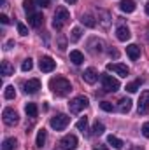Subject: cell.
Listing matches in <instances>:
<instances>
[{
  "instance_id": "1",
  "label": "cell",
  "mask_w": 149,
  "mask_h": 150,
  "mask_svg": "<svg viewBox=\"0 0 149 150\" xmlns=\"http://www.w3.org/2000/svg\"><path fill=\"white\" fill-rule=\"evenodd\" d=\"M49 89L56 94V96H67L70 91H72V86L67 79L63 77H53L49 80Z\"/></svg>"
},
{
  "instance_id": "2",
  "label": "cell",
  "mask_w": 149,
  "mask_h": 150,
  "mask_svg": "<svg viewBox=\"0 0 149 150\" xmlns=\"http://www.w3.org/2000/svg\"><path fill=\"white\" fill-rule=\"evenodd\" d=\"M70 19V12L65 9V7H58L56 12H54V18H53V28L54 30H62L63 25H67Z\"/></svg>"
},
{
  "instance_id": "3",
  "label": "cell",
  "mask_w": 149,
  "mask_h": 150,
  "mask_svg": "<svg viewBox=\"0 0 149 150\" xmlns=\"http://www.w3.org/2000/svg\"><path fill=\"white\" fill-rule=\"evenodd\" d=\"M88 105H90V100L86 96H75L74 100H70V103H69V110L72 113H79L82 112Z\"/></svg>"
},
{
  "instance_id": "4",
  "label": "cell",
  "mask_w": 149,
  "mask_h": 150,
  "mask_svg": "<svg viewBox=\"0 0 149 150\" xmlns=\"http://www.w3.org/2000/svg\"><path fill=\"white\" fill-rule=\"evenodd\" d=\"M69 122H70V117L65 115V113H58L56 117H53V119L49 120V124H51V127H53L54 131H63V129L69 126Z\"/></svg>"
},
{
  "instance_id": "5",
  "label": "cell",
  "mask_w": 149,
  "mask_h": 150,
  "mask_svg": "<svg viewBox=\"0 0 149 150\" xmlns=\"http://www.w3.org/2000/svg\"><path fill=\"white\" fill-rule=\"evenodd\" d=\"M102 86H104V91H107V93H116L121 87L119 80L114 79L112 75H107V74L102 75Z\"/></svg>"
},
{
  "instance_id": "6",
  "label": "cell",
  "mask_w": 149,
  "mask_h": 150,
  "mask_svg": "<svg viewBox=\"0 0 149 150\" xmlns=\"http://www.w3.org/2000/svg\"><path fill=\"white\" fill-rule=\"evenodd\" d=\"M2 117H4L5 126H16V124L19 122V115H18V112H16L14 108H4Z\"/></svg>"
},
{
  "instance_id": "7",
  "label": "cell",
  "mask_w": 149,
  "mask_h": 150,
  "mask_svg": "<svg viewBox=\"0 0 149 150\" xmlns=\"http://www.w3.org/2000/svg\"><path fill=\"white\" fill-rule=\"evenodd\" d=\"M39 68H40V72L49 74V72H53L56 68V61L53 58H49V56H42L40 61H39Z\"/></svg>"
},
{
  "instance_id": "8",
  "label": "cell",
  "mask_w": 149,
  "mask_h": 150,
  "mask_svg": "<svg viewBox=\"0 0 149 150\" xmlns=\"http://www.w3.org/2000/svg\"><path fill=\"white\" fill-rule=\"evenodd\" d=\"M77 136L75 134H67V136H63L62 140H60V147L62 150H74L77 149Z\"/></svg>"
},
{
  "instance_id": "9",
  "label": "cell",
  "mask_w": 149,
  "mask_h": 150,
  "mask_svg": "<svg viewBox=\"0 0 149 150\" xmlns=\"http://www.w3.org/2000/svg\"><path fill=\"white\" fill-rule=\"evenodd\" d=\"M107 72H114L116 75H119V77H126V75L130 74V70H128V67L126 65H121V63H107Z\"/></svg>"
},
{
  "instance_id": "10",
  "label": "cell",
  "mask_w": 149,
  "mask_h": 150,
  "mask_svg": "<svg viewBox=\"0 0 149 150\" xmlns=\"http://www.w3.org/2000/svg\"><path fill=\"white\" fill-rule=\"evenodd\" d=\"M97 18H98V25L102 26V28H109L111 26V14L107 12V11H104V9H98L97 11Z\"/></svg>"
},
{
  "instance_id": "11",
  "label": "cell",
  "mask_w": 149,
  "mask_h": 150,
  "mask_svg": "<svg viewBox=\"0 0 149 150\" xmlns=\"http://www.w3.org/2000/svg\"><path fill=\"white\" fill-rule=\"evenodd\" d=\"M149 110V91H142L139 98V113L144 115Z\"/></svg>"
},
{
  "instance_id": "12",
  "label": "cell",
  "mask_w": 149,
  "mask_h": 150,
  "mask_svg": "<svg viewBox=\"0 0 149 150\" xmlns=\"http://www.w3.org/2000/svg\"><path fill=\"white\" fill-rule=\"evenodd\" d=\"M25 93L27 94H35L39 89H40V80L39 79H30V80H27L25 82Z\"/></svg>"
},
{
  "instance_id": "13",
  "label": "cell",
  "mask_w": 149,
  "mask_h": 150,
  "mask_svg": "<svg viewBox=\"0 0 149 150\" xmlns=\"http://www.w3.org/2000/svg\"><path fill=\"white\" fill-rule=\"evenodd\" d=\"M42 23H44V16H42L40 12H32V14H28V25H30L32 28H40Z\"/></svg>"
},
{
  "instance_id": "14",
  "label": "cell",
  "mask_w": 149,
  "mask_h": 150,
  "mask_svg": "<svg viewBox=\"0 0 149 150\" xmlns=\"http://www.w3.org/2000/svg\"><path fill=\"white\" fill-rule=\"evenodd\" d=\"M82 79H84V82H88V84H95L97 82V79H98V72L95 70V68H86L84 70V74H82Z\"/></svg>"
},
{
  "instance_id": "15",
  "label": "cell",
  "mask_w": 149,
  "mask_h": 150,
  "mask_svg": "<svg viewBox=\"0 0 149 150\" xmlns=\"http://www.w3.org/2000/svg\"><path fill=\"white\" fill-rule=\"evenodd\" d=\"M126 54H128V58H130L132 61H137V59L140 58V47H139L137 44H130V45L126 47Z\"/></svg>"
},
{
  "instance_id": "16",
  "label": "cell",
  "mask_w": 149,
  "mask_h": 150,
  "mask_svg": "<svg viewBox=\"0 0 149 150\" xmlns=\"http://www.w3.org/2000/svg\"><path fill=\"white\" fill-rule=\"evenodd\" d=\"M117 110L121 113H128L132 110V100H130V98H121V100L117 101Z\"/></svg>"
},
{
  "instance_id": "17",
  "label": "cell",
  "mask_w": 149,
  "mask_h": 150,
  "mask_svg": "<svg viewBox=\"0 0 149 150\" xmlns=\"http://www.w3.org/2000/svg\"><path fill=\"white\" fill-rule=\"evenodd\" d=\"M116 37H117V40H121V42H126L128 38L132 37V33H130V30H128L126 26H117V30H116Z\"/></svg>"
},
{
  "instance_id": "18",
  "label": "cell",
  "mask_w": 149,
  "mask_h": 150,
  "mask_svg": "<svg viewBox=\"0 0 149 150\" xmlns=\"http://www.w3.org/2000/svg\"><path fill=\"white\" fill-rule=\"evenodd\" d=\"M119 9H121L123 12L130 14V12L135 11V2H133V0H121V2H119Z\"/></svg>"
},
{
  "instance_id": "19",
  "label": "cell",
  "mask_w": 149,
  "mask_h": 150,
  "mask_svg": "<svg viewBox=\"0 0 149 150\" xmlns=\"http://www.w3.org/2000/svg\"><path fill=\"white\" fill-rule=\"evenodd\" d=\"M81 23H82L84 26H88V28H95V26H97V21H95V18H93L91 14H82Z\"/></svg>"
},
{
  "instance_id": "20",
  "label": "cell",
  "mask_w": 149,
  "mask_h": 150,
  "mask_svg": "<svg viewBox=\"0 0 149 150\" xmlns=\"http://www.w3.org/2000/svg\"><path fill=\"white\" fill-rule=\"evenodd\" d=\"M46 138H47V131H46V129H39L37 140H35V145H37L39 149H42V147L46 145Z\"/></svg>"
},
{
  "instance_id": "21",
  "label": "cell",
  "mask_w": 149,
  "mask_h": 150,
  "mask_svg": "<svg viewBox=\"0 0 149 150\" xmlns=\"http://www.w3.org/2000/svg\"><path fill=\"white\" fill-rule=\"evenodd\" d=\"M107 143L111 145L112 149H116V150H121V149H123V145H125L117 136H112V134H111V136H107Z\"/></svg>"
},
{
  "instance_id": "22",
  "label": "cell",
  "mask_w": 149,
  "mask_h": 150,
  "mask_svg": "<svg viewBox=\"0 0 149 150\" xmlns=\"http://www.w3.org/2000/svg\"><path fill=\"white\" fill-rule=\"evenodd\" d=\"M70 61H72L74 65H81V63L84 61L82 52H81V51H70Z\"/></svg>"
},
{
  "instance_id": "23",
  "label": "cell",
  "mask_w": 149,
  "mask_h": 150,
  "mask_svg": "<svg viewBox=\"0 0 149 150\" xmlns=\"http://www.w3.org/2000/svg\"><path fill=\"white\" fill-rule=\"evenodd\" d=\"M16 145H18V140H16V138H7V140H4V143H2V150H14Z\"/></svg>"
},
{
  "instance_id": "24",
  "label": "cell",
  "mask_w": 149,
  "mask_h": 150,
  "mask_svg": "<svg viewBox=\"0 0 149 150\" xmlns=\"http://www.w3.org/2000/svg\"><path fill=\"white\" fill-rule=\"evenodd\" d=\"M12 74H14V67L9 61H2V75L9 77V75H12Z\"/></svg>"
},
{
  "instance_id": "25",
  "label": "cell",
  "mask_w": 149,
  "mask_h": 150,
  "mask_svg": "<svg viewBox=\"0 0 149 150\" xmlns=\"http://www.w3.org/2000/svg\"><path fill=\"white\" fill-rule=\"evenodd\" d=\"M25 112H27V115L28 117H37V113H39V110H37V105L35 103H27V107H25Z\"/></svg>"
},
{
  "instance_id": "26",
  "label": "cell",
  "mask_w": 149,
  "mask_h": 150,
  "mask_svg": "<svg viewBox=\"0 0 149 150\" xmlns=\"http://www.w3.org/2000/svg\"><path fill=\"white\" fill-rule=\"evenodd\" d=\"M140 84H142V80H140V79H137V80H133V82L126 84V91H128V93H137V91L140 89Z\"/></svg>"
},
{
  "instance_id": "27",
  "label": "cell",
  "mask_w": 149,
  "mask_h": 150,
  "mask_svg": "<svg viewBox=\"0 0 149 150\" xmlns=\"http://www.w3.org/2000/svg\"><path fill=\"white\" fill-rule=\"evenodd\" d=\"M4 96H5V100H14V98H16V89H14V86H7L5 91H4Z\"/></svg>"
},
{
  "instance_id": "28",
  "label": "cell",
  "mask_w": 149,
  "mask_h": 150,
  "mask_svg": "<svg viewBox=\"0 0 149 150\" xmlns=\"http://www.w3.org/2000/svg\"><path fill=\"white\" fill-rule=\"evenodd\" d=\"M104 131H105L104 122H98V120H97V122H95V126H93V134H97V136H98V134H102Z\"/></svg>"
},
{
  "instance_id": "29",
  "label": "cell",
  "mask_w": 149,
  "mask_h": 150,
  "mask_svg": "<svg viewBox=\"0 0 149 150\" xmlns=\"http://www.w3.org/2000/svg\"><path fill=\"white\" fill-rule=\"evenodd\" d=\"M75 126H77V129H79V131H82V133H84V131H88V119H86V117H82L81 120H77V124H75Z\"/></svg>"
},
{
  "instance_id": "30",
  "label": "cell",
  "mask_w": 149,
  "mask_h": 150,
  "mask_svg": "<svg viewBox=\"0 0 149 150\" xmlns=\"http://www.w3.org/2000/svg\"><path fill=\"white\" fill-rule=\"evenodd\" d=\"M34 4H35V0H25V2H23V9H25L28 14H32V12H34V7H35Z\"/></svg>"
},
{
  "instance_id": "31",
  "label": "cell",
  "mask_w": 149,
  "mask_h": 150,
  "mask_svg": "<svg viewBox=\"0 0 149 150\" xmlns=\"http://www.w3.org/2000/svg\"><path fill=\"white\" fill-rule=\"evenodd\" d=\"M81 35H82L81 28H79V26H75V28H72V33H70V40H72V42H77V40L81 38Z\"/></svg>"
},
{
  "instance_id": "32",
  "label": "cell",
  "mask_w": 149,
  "mask_h": 150,
  "mask_svg": "<svg viewBox=\"0 0 149 150\" xmlns=\"http://www.w3.org/2000/svg\"><path fill=\"white\" fill-rule=\"evenodd\" d=\"M32 67H34V61H32L30 58H27V59L23 61V65H21V70H23V72H30Z\"/></svg>"
},
{
  "instance_id": "33",
  "label": "cell",
  "mask_w": 149,
  "mask_h": 150,
  "mask_svg": "<svg viewBox=\"0 0 149 150\" xmlns=\"http://www.w3.org/2000/svg\"><path fill=\"white\" fill-rule=\"evenodd\" d=\"M100 108L105 110V112H112V110H114V105L109 103V101H102V103H100Z\"/></svg>"
},
{
  "instance_id": "34",
  "label": "cell",
  "mask_w": 149,
  "mask_h": 150,
  "mask_svg": "<svg viewBox=\"0 0 149 150\" xmlns=\"http://www.w3.org/2000/svg\"><path fill=\"white\" fill-rule=\"evenodd\" d=\"M18 32H19V35H23V37L28 35V28H27L23 23H18Z\"/></svg>"
},
{
  "instance_id": "35",
  "label": "cell",
  "mask_w": 149,
  "mask_h": 150,
  "mask_svg": "<svg viewBox=\"0 0 149 150\" xmlns=\"http://www.w3.org/2000/svg\"><path fill=\"white\" fill-rule=\"evenodd\" d=\"M40 7H49L51 5V0H35Z\"/></svg>"
},
{
  "instance_id": "36",
  "label": "cell",
  "mask_w": 149,
  "mask_h": 150,
  "mask_svg": "<svg viewBox=\"0 0 149 150\" xmlns=\"http://www.w3.org/2000/svg\"><path fill=\"white\" fill-rule=\"evenodd\" d=\"M142 134H144L146 138H149V122H146V124L142 126Z\"/></svg>"
},
{
  "instance_id": "37",
  "label": "cell",
  "mask_w": 149,
  "mask_h": 150,
  "mask_svg": "<svg viewBox=\"0 0 149 150\" xmlns=\"http://www.w3.org/2000/svg\"><path fill=\"white\" fill-rule=\"evenodd\" d=\"M0 21H2V25H9V23H11V19H9L5 14H0Z\"/></svg>"
},
{
  "instance_id": "38",
  "label": "cell",
  "mask_w": 149,
  "mask_h": 150,
  "mask_svg": "<svg viewBox=\"0 0 149 150\" xmlns=\"http://www.w3.org/2000/svg\"><path fill=\"white\" fill-rule=\"evenodd\" d=\"M93 150H109L105 145H93Z\"/></svg>"
},
{
  "instance_id": "39",
  "label": "cell",
  "mask_w": 149,
  "mask_h": 150,
  "mask_svg": "<svg viewBox=\"0 0 149 150\" xmlns=\"http://www.w3.org/2000/svg\"><path fill=\"white\" fill-rule=\"evenodd\" d=\"M65 45H67V44H65V40H63V38H60V47H58V49H60V51H65Z\"/></svg>"
},
{
  "instance_id": "40",
  "label": "cell",
  "mask_w": 149,
  "mask_h": 150,
  "mask_svg": "<svg viewBox=\"0 0 149 150\" xmlns=\"http://www.w3.org/2000/svg\"><path fill=\"white\" fill-rule=\"evenodd\" d=\"M11 47H14V40H7L5 42V49H11Z\"/></svg>"
},
{
  "instance_id": "41",
  "label": "cell",
  "mask_w": 149,
  "mask_h": 150,
  "mask_svg": "<svg viewBox=\"0 0 149 150\" xmlns=\"http://www.w3.org/2000/svg\"><path fill=\"white\" fill-rule=\"evenodd\" d=\"M0 4H2V7H5L7 5V0H0Z\"/></svg>"
},
{
  "instance_id": "42",
  "label": "cell",
  "mask_w": 149,
  "mask_h": 150,
  "mask_svg": "<svg viewBox=\"0 0 149 150\" xmlns=\"http://www.w3.org/2000/svg\"><path fill=\"white\" fill-rule=\"evenodd\" d=\"M65 2H67V4H75L77 0H65Z\"/></svg>"
},
{
  "instance_id": "43",
  "label": "cell",
  "mask_w": 149,
  "mask_h": 150,
  "mask_svg": "<svg viewBox=\"0 0 149 150\" xmlns=\"http://www.w3.org/2000/svg\"><path fill=\"white\" fill-rule=\"evenodd\" d=\"M146 12H148V16H149V2L146 4Z\"/></svg>"
},
{
  "instance_id": "44",
  "label": "cell",
  "mask_w": 149,
  "mask_h": 150,
  "mask_svg": "<svg viewBox=\"0 0 149 150\" xmlns=\"http://www.w3.org/2000/svg\"><path fill=\"white\" fill-rule=\"evenodd\" d=\"M133 150H144V149H142V147H140V149H133Z\"/></svg>"
}]
</instances>
